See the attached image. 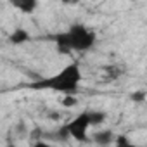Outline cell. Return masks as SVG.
I'll use <instances>...</instances> for the list:
<instances>
[{
	"instance_id": "277c9868",
	"label": "cell",
	"mask_w": 147,
	"mask_h": 147,
	"mask_svg": "<svg viewBox=\"0 0 147 147\" xmlns=\"http://www.w3.org/2000/svg\"><path fill=\"white\" fill-rule=\"evenodd\" d=\"M92 140L99 145V147H113L118 140V135L109 130V128H104V130H97L94 135H92Z\"/></svg>"
},
{
	"instance_id": "8992f818",
	"label": "cell",
	"mask_w": 147,
	"mask_h": 147,
	"mask_svg": "<svg viewBox=\"0 0 147 147\" xmlns=\"http://www.w3.org/2000/svg\"><path fill=\"white\" fill-rule=\"evenodd\" d=\"M12 5H14V9L21 11L23 14H31V12L36 9L38 4L35 2V0H14Z\"/></svg>"
},
{
	"instance_id": "3957f363",
	"label": "cell",
	"mask_w": 147,
	"mask_h": 147,
	"mask_svg": "<svg viewBox=\"0 0 147 147\" xmlns=\"http://www.w3.org/2000/svg\"><path fill=\"white\" fill-rule=\"evenodd\" d=\"M90 126H92V123H90V118H88V111L75 116L67 125H64L67 135L71 138L78 140V142H87L88 140V130H90Z\"/></svg>"
},
{
	"instance_id": "8fae6325",
	"label": "cell",
	"mask_w": 147,
	"mask_h": 147,
	"mask_svg": "<svg viewBox=\"0 0 147 147\" xmlns=\"http://www.w3.org/2000/svg\"><path fill=\"white\" fill-rule=\"evenodd\" d=\"M131 100L133 102H145L147 100V94L145 92H133L131 94Z\"/></svg>"
},
{
	"instance_id": "9c48e42d",
	"label": "cell",
	"mask_w": 147,
	"mask_h": 147,
	"mask_svg": "<svg viewBox=\"0 0 147 147\" xmlns=\"http://www.w3.org/2000/svg\"><path fill=\"white\" fill-rule=\"evenodd\" d=\"M61 104H62V107H75V106L78 104V99L71 94V95H66V97L62 99V102H61Z\"/></svg>"
},
{
	"instance_id": "52a82bcc",
	"label": "cell",
	"mask_w": 147,
	"mask_h": 147,
	"mask_svg": "<svg viewBox=\"0 0 147 147\" xmlns=\"http://www.w3.org/2000/svg\"><path fill=\"white\" fill-rule=\"evenodd\" d=\"M121 75H123V69L118 64H111V66L104 67V78L106 80H118Z\"/></svg>"
},
{
	"instance_id": "7a4b0ae2",
	"label": "cell",
	"mask_w": 147,
	"mask_h": 147,
	"mask_svg": "<svg viewBox=\"0 0 147 147\" xmlns=\"http://www.w3.org/2000/svg\"><path fill=\"white\" fill-rule=\"evenodd\" d=\"M55 47L61 54L69 52H85L95 45V33L83 24H73L69 30L55 35Z\"/></svg>"
},
{
	"instance_id": "4fadbf2b",
	"label": "cell",
	"mask_w": 147,
	"mask_h": 147,
	"mask_svg": "<svg viewBox=\"0 0 147 147\" xmlns=\"http://www.w3.org/2000/svg\"><path fill=\"white\" fill-rule=\"evenodd\" d=\"M7 147H18V145H14V144H9V145H7Z\"/></svg>"
},
{
	"instance_id": "30bf717a",
	"label": "cell",
	"mask_w": 147,
	"mask_h": 147,
	"mask_svg": "<svg viewBox=\"0 0 147 147\" xmlns=\"http://www.w3.org/2000/svg\"><path fill=\"white\" fill-rule=\"evenodd\" d=\"M113 147H138V145H135L133 142L126 140V137H118V140H116V144Z\"/></svg>"
},
{
	"instance_id": "7c38bea8",
	"label": "cell",
	"mask_w": 147,
	"mask_h": 147,
	"mask_svg": "<svg viewBox=\"0 0 147 147\" xmlns=\"http://www.w3.org/2000/svg\"><path fill=\"white\" fill-rule=\"evenodd\" d=\"M31 147H55V145H52V144L47 142V140H36V142L31 144Z\"/></svg>"
},
{
	"instance_id": "5b68a950",
	"label": "cell",
	"mask_w": 147,
	"mask_h": 147,
	"mask_svg": "<svg viewBox=\"0 0 147 147\" xmlns=\"http://www.w3.org/2000/svg\"><path fill=\"white\" fill-rule=\"evenodd\" d=\"M30 38H31V35H30L24 28H16V30L11 33L9 42L14 43V45H21V43H24V42H30Z\"/></svg>"
},
{
	"instance_id": "ba28073f",
	"label": "cell",
	"mask_w": 147,
	"mask_h": 147,
	"mask_svg": "<svg viewBox=\"0 0 147 147\" xmlns=\"http://www.w3.org/2000/svg\"><path fill=\"white\" fill-rule=\"evenodd\" d=\"M88 118H90L92 126H97V125H102L107 116H106V113H102V111H88Z\"/></svg>"
},
{
	"instance_id": "6da1fadb",
	"label": "cell",
	"mask_w": 147,
	"mask_h": 147,
	"mask_svg": "<svg viewBox=\"0 0 147 147\" xmlns=\"http://www.w3.org/2000/svg\"><path fill=\"white\" fill-rule=\"evenodd\" d=\"M82 69L78 64L71 62L67 66H64L61 71H57L55 75L43 78L40 82H36L35 85H31V88H45V90H54V92H61V94H67L71 95L73 92H76L80 83H82Z\"/></svg>"
},
{
	"instance_id": "5bb4252c",
	"label": "cell",
	"mask_w": 147,
	"mask_h": 147,
	"mask_svg": "<svg viewBox=\"0 0 147 147\" xmlns=\"http://www.w3.org/2000/svg\"><path fill=\"white\" fill-rule=\"evenodd\" d=\"M145 107H147V100H145Z\"/></svg>"
}]
</instances>
